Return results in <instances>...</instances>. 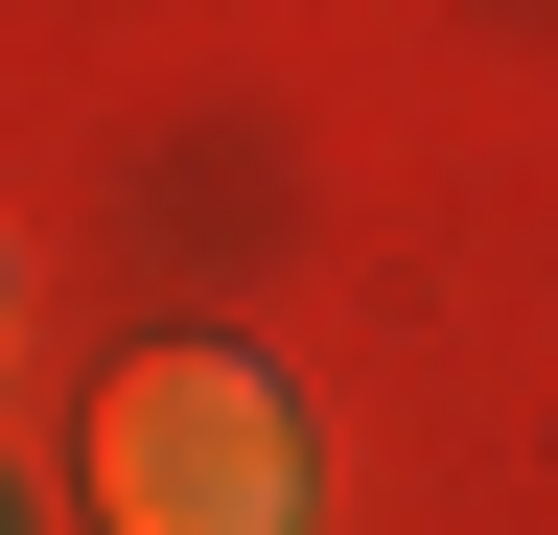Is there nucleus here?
Returning <instances> with one entry per match:
<instances>
[{
  "mask_svg": "<svg viewBox=\"0 0 558 535\" xmlns=\"http://www.w3.org/2000/svg\"><path fill=\"white\" fill-rule=\"evenodd\" d=\"M94 535H303V420L256 350H117L94 373Z\"/></svg>",
  "mask_w": 558,
  "mask_h": 535,
  "instance_id": "obj_1",
  "label": "nucleus"
}]
</instances>
